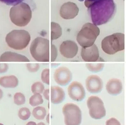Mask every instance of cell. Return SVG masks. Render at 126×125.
Segmentation results:
<instances>
[{"instance_id": "obj_1", "label": "cell", "mask_w": 126, "mask_h": 125, "mask_svg": "<svg viewBox=\"0 0 126 125\" xmlns=\"http://www.w3.org/2000/svg\"><path fill=\"white\" fill-rule=\"evenodd\" d=\"M93 24L100 25L108 23L114 17L116 4L114 0L85 1Z\"/></svg>"}, {"instance_id": "obj_2", "label": "cell", "mask_w": 126, "mask_h": 125, "mask_svg": "<svg viewBox=\"0 0 126 125\" xmlns=\"http://www.w3.org/2000/svg\"><path fill=\"white\" fill-rule=\"evenodd\" d=\"M32 12L29 4L21 2L10 9V17L12 23L17 26L24 27L30 22Z\"/></svg>"}, {"instance_id": "obj_3", "label": "cell", "mask_w": 126, "mask_h": 125, "mask_svg": "<svg viewBox=\"0 0 126 125\" xmlns=\"http://www.w3.org/2000/svg\"><path fill=\"white\" fill-rule=\"evenodd\" d=\"M49 40L39 37L31 43L30 52L34 60L38 62H47L50 60Z\"/></svg>"}, {"instance_id": "obj_4", "label": "cell", "mask_w": 126, "mask_h": 125, "mask_svg": "<svg viewBox=\"0 0 126 125\" xmlns=\"http://www.w3.org/2000/svg\"><path fill=\"white\" fill-rule=\"evenodd\" d=\"M100 33L97 25L90 23L85 24L77 36L78 43L82 48H87L94 44Z\"/></svg>"}, {"instance_id": "obj_5", "label": "cell", "mask_w": 126, "mask_h": 125, "mask_svg": "<svg viewBox=\"0 0 126 125\" xmlns=\"http://www.w3.org/2000/svg\"><path fill=\"white\" fill-rule=\"evenodd\" d=\"M31 36L24 30H14L6 35L5 40L9 47L15 50H22L29 44Z\"/></svg>"}, {"instance_id": "obj_6", "label": "cell", "mask_w": 126, "mask_h": 125, "mask_svg": "<svg viewBox=\"0 0 126 125\" xmlns=\"http://www.w3.org/2000/svg\"><path fill=\"white\" fill-rule=\"evenodd\" d=\"M102 49L108 55H114L125 49V34L118 33L105 37L102 41Z\"/></svg>"}, {"instance_id": "obj_7", "label": "cell", "mask_w": 126, "mask_h": 125, "mask_svg": "<svg viewBox=\"0 0 126 125\" xmlns=\"http://www.w3.org/2000/svg\"><path fill=\"white\" fill-rule=\"evenodd\" d=\"M63 112L66 125H80L82 112L80 108L72 103H67L63 106Z\"/></svg>"}, {"instance_id": "obj_8", "label": "cell", "mask_w": 126, "mask_h": 125, "mask_svg": "<svg viewBox=\"0 0 126 125\" xmlns=\"http://www.w3.org/2000/svg\"><path fill=\"white\" fill-rule=\"evenodd\" d=\"M89 113L92 119H100L106 116V110L103 100L99 97L91 96L87 100Z\"/></svg>"}, {"instance_id": "obj_9", "label": "cell", "mask_w": 126, "mask_h": 125, "mask_svg": "<svg viewBox=\"0 0 126 125\" xmlns=\"http://www.w3.org/2000/svg\"><path fill=\"white\" fill-rule=\"evenodd\" d=\"M68 92L69 97L75 101L81 102L86 97V91L83 86L78 81H73L69 85Z\"/></svg>"}, {"instance_id": "obj_10", "label": "cell", "mask_w": 126, "mask_h": 125, "mask_svg": "<svg viewBox=\"0 0 126 125\" xmlns=\"http://www.w3.org/2000/svg\"><path fill=\"white\" fill-rule=\"evenodd\" d=\"M53 78L58 85L65 86L68 85L72 79V74L70 70L66 67H61L56 70Z\"/></svg>"}, {"instance_id": "obj_11", "label": "cell", "mask_w": 126, "mask_h": 125, "mask_svg": "<svg viewBox=\"0 0 126 125\" xmlns=\"http://www.w3.org/2000/svg\"><path fill=\"white\" fill-rule=\"evenodd\" d=\"M78 51V46L72 40L64 41L60 47V52L61 55L69 59L74 58L77 55Z\"/></svg>"}, {"instance_id": "obj_12", "label": "cell", "mask_w": 126, "mask_h": 125, "mask_svg": "<svg viewBox=\"0 0 126 125\" xmlns=\"http://www.w3.org/2000/svg\"><path fill=\"white\" fill-rule=\"evenodd\" d=\"M86 89L92 94L101 92L103 87V81L97 75H92L88 76L86 80Z\"/></svg>"}, {"instance_id": "obj_13", "label": "cell", "mask_w": 126, "mask_h": 125, "mask_svg": "<svg viewBox=\"0 0 126 125\" xmlns=\"http://www.w3.org/2000/svg\"><path fill=\"white\" fill-rule=\"evenodd\" d=\"M79 12V9L76 3L72 2H67L61 6L60 15L64 19H72L78 15Z\"/></svg>"}, {"instance_id": "obj_14", "label": "cell", "mask_w": 126, "mask_h": 125, "mask_svg": "<svg viewBox=\"0 0 126 125\" xmlns=\"http://www.w3.org/2000/svg\"><path fill=\"white\" fill-rule=\"evenodd\" d=\"M81 56L85 62H94L101 61L100 60L101 58L100 57L98 47L95 44H93L87 48H82Z\"/></svg>"}, {"instance_id": "obj_15", "label": "cell", "mask_w": 126, "mask_h": 125, "mask_svg": "<svg viewBox=\"0 0 126 125\" xmlns=\"http://www.w3.org/2000/svg\"><path fill=\"white\" fill-rule=\"evenodd\" d=\"M27 57L11 51H6L0 57V62H29Z\"/></svg>"}, {"instance_id": "obj_16", "label": "cell", "mask_w": 126, "mask_h": 125, "mask_svg": "<svg viewBox=\"0 0 126 125\" xmlns=\"http://www.w3.org/2000/svg\"><path fill=\"white\" fill-rule=\"evenodd\" d=\"M106 89L110 95L117 96L122 92L123 89L122 83L118 79L109 80L106 85Z\"/></svg>"}, {"instance_id": "obj_17", "label": "cell", "mask_w": 126, "mask_h": 125, "mask_svg": "<svg viewBox=\"0 0 126 125\" xmlns=\"http://www.w3.org/2000/svg\"><path fill=\"white\" fill-rule=\"evenodd\" d=\"M65 98V93L63 89L58 86H52L51 88V102L53 104H60Z\"/></svg>"}, {"instance_id": "obj_18", "label": "cell", "mask_w": 126, "mask_h": 125, "mask_svg": "<svg viewBox=\"0 0 126 125\" xmlns=\"http://www.w3.org/2000/svg\"><path fill=\"white\" fill-rule=\"evenodd\" d=\"M18 85V80L14 75L4 76L0 78V85L5 88H15Z\"/></svg>"}, {"instance_id": "obj_19", "label": "cell", "mask_w": 126, "mask_h": 125, "mask_svg": "<svg viewBox=\"0 0 126 125\" xmlns=\"http://www.w3.org/2000/svg\"><path fill=\"white\" fill-rule=\"evenodd\" d=\"M62 35V28L58 23H51V40H57Z\"/></svg>"}, {"instance_id": "obj_20", "label": "cell", "mask_w": 126, "mask_h": 125, "mask_svg": "<svg viewBox=\"0 0 126 125\" xmlns=\"http://www.w3.org/2000/svg\"><path fill=\"white\" fill-rule=\"evenodd\" d=\"M32 115L35 119L37 120H43L46 116V109L42 106H37L33 109Z\"/></svg>"}, {"instance_id": "obj_21", "label": "cell", "mask_w": 126, "mask_h": 125, "mask_svg": "<svg viewBox=\"0 0 126 125\" xmlns=\"http://www.w3.org/2000/svg\"><path fill=\"white\" fill-rule=\"evenodd\" d=\"M29 102L32 106H37L43 103L44 100L41 94H34L29 98Z\"/></svg>"}, {"instance_id": "obj_22", "label": "cell", "mask_w": 126, "mask_h": 125, "mask_svg": "<svg viewBox=\"0 0 126 125\" xmlns=\"http://www.w3.org/2000/svg\"><path fill=\"white\" fill-rule=\"evenodd\" d=\"M104 66V64L102 63H87L86 64V68L92 73H96L103 70Z\"/></svg>"}, {"instance_id": "obj_23", "label": "cell", "mask_w": 126, "mask_h": 125, "mask_svg": "<svg viewBox=\"0 0 126 125\" xmlns=\"http://www.w3.org/2000/svg\"><path fill=\"white\" fill-rule=\"evenodd\" d=\"M45 90V86L40 81H37L34 82L31 86V91L34 94H40L43 93Z\"/></svg>"}, {"instance_id": "obj_24", "label": "cell", "mask_w": 126, "mask_h": 125, "mask_svg": "<svg viewBox=\"0 0 126 125\" xmlns=\"http://www.w3.org/2000/svg\"><path fill=\"white\" fill-rule=\"evenodd\" d=\"M18 115L19 119L23 120H27L30 118L31 116V112L29 108L23 107L19 109Z\"/></svg>"}, {"instance_id": "obj_25", "label": "cell", "mask_w": 126, "mask_h": 125, "mask_svg": "<svg viewBox=\"0 0 126 125\" xmlns=\"http://www.w3.org/2000/svg\"><path fill=\"white\" fill-rule=\"evenodd\" d=\"M14 102L17 105H21L26 102V98L22 93L17 92L14 95Z\"/></svg>"}, {"instance_id": "obj_26", "label": "cell", "mask_w": 126, "mask_h": 125, "mask_svg": "<svg viewBox=\"0 0 126 125\" xmlns=\"http://www.w3.org/2000/svg\"><path fill=\"white\" fill-rule=\"evenodd\" d=\"M49 74L50 70L48 68L45 69L41 73V80L43 83L47 85L50 84L49 79Z\"/></svg>"}, {"instance_id": "obj_27", "label": "cell", "mask_w": 126, "mask_h": 125, "mask_svg": "<svg viewBox=\"0 0 126 125\" xmlns=\"http://www.w3.org/2000/svg\"><path fill=\"white\" fill-rule=\"evenodd\" d=\"M27 69L31 73H35L40 68L38 63H27L26 64Z\"/></svg>"}, {"instance_id": "obj_28", "label": "cell", "mask_w": 126, "mask_h": 125, "mask_svg": "<svg viewBox=\"0 0 126 125\" xmlns=\"http://www.w3.org/2000/svg\"><path fill=\"white\" fill-rule=\"evenodd\" d=\"M24 0H0V1L9 6H15L22 2Z\"/></svg>"}, {"instance_id": "obj_29", "label": "cell", "mask_w": 126, "mask_h": 125, "mask_svg": "<svg viewBox=\"0 0 126 125\" xmlns=\"http://www.w3.org/2000/svg\"><path fill=\"white\" fill-rule=\"evenodd\" d=\"M58 56V50L55 46L52 44L51 46V61L54 62L55 61Z\"/></svg>"}, {"instance_id": "obj_30", "label": "cell", "mask_w": 126, "mask_h": 125, "mask_svg": "<svg viewBox=\"0 0 126 125\" xmlns=\"http://www.w3.org/2000/svg\"><path fill=\"white\" fill-rule=\"evenodd\" d=\"M106 125H121V124L118 119L111 118L106 121Z\"/></svg>"}, {"instance_id": "obj_31", "label": "cell", "mask_w": 126, "mask_h": 125, "mask_svg": "<svg viewBox=\"0 0 126 125\" xmlns=\"http://www.w3.org/2000/svg\"><path fill=\"white\" fill-rule=\"evenodd\" d=\"M9 69V65L7 63H0V74L5 73Z\"/></svg>"}, {"instance_id": "obj_32", "label": "cell", "mask_w": 126, "mask_h": 125, "mask_svg": "<svg viewBox=\"0 0 126 125\" xmlns=\"http://www.w3.org/2000/svg\"><path fill=\"white\" fill-rule=\"evenodd\" d=\"M43 95L45 98L47 100H49L50 99V90L49 89H47L46 90H44L43 92Z\"/></svg>"}, {"instance_id": "obj_33", "label": "cell", "mask_w": 126, "mask_h": 125, "mask_svg": "<svg viewBox=\"0 0 126 125\" xmlns=\"http://www.w3.org/2000/svg\"><path fill=\"white\" fill-rule=\"evenodd\" d=\"M26 125H36V124L35 122H33V121H30Z\"/></svg>"}, {"instance_id": "obj_34", "label": "cell", "mask_w": 126, "mask_h": 125, "mask_svg": "<svg viewBox=\"0 0 126 125\" xmlns=\"http://www.w3.org/2000/svg\"><path fill=\"white\" fill-rule=\"evenodd\" d=\"M3 95V91H2V90L0 88V100L2 98Z\"/></svg>"}, {"instance_id": "obj_35", "label": "cell", "mask_w": 126, "mask_h": 125, "mask_svg": "<svg viewBox=\"0 0 126 125\" xmlns=\"http://www.w3.org/2000/svg\"><path fill=\"white\" fill-rule=\"evenodd\" d=\"M46 121H47V122H48V123H49V114H48V115H47V116Z\"/></svg>"}, {"instance_id": "obj_36", "label": "cell", "mask_w": 126, "mask_h": 125, "mask_svg": "<svg viewBox=\"0 0 126 125\" xmlns=\"http://www.w3.org/2000/svg\"><path fill=\"white\" fill-rule=\"evenodd\" d=\"M36 125H46V124L44 123V122H41L38 123L37 124H36Z\"/></svg>"}, {"instance_id": "obj_37", "label": "cell", "mask_w": 126, "mask_h": 125, "mask_svg": "<svg viewBox=\"0 0 126 125\" xmlns=\"http://www.w3.org/2000/svg\"><path fill=\"white\" fill-rule=\"evenodd\" d=\"M79 1H84V0H78ZM88 0V1H94V0Z\"/></svg>"}, {"instance_id": "obj_38", "label": "cell", "mask_w": 126, "mask_h": 125, "mask_svg": "<svg viewBox=\"0 0 126 125\" xmlns=\"http://www.w3.org/2000/svg\"><path fill=\"white\" fill-rule=\"evenodd\" d=\"M0 125H4L3 124H1V123H0Z\"/></svg>"}]
</instances>
